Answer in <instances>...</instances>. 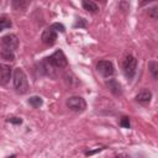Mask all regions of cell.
Instances as JSON below:
<instances>
[{"label": "cell", "mask_w": 158, "mask_h": 158, "mask_svg": "<svg viewBox=\"0 0 158 158\" xmlns=\"http://www.w3.org/2000/svg\"><path fill=\"white\" fill-rule=\"evenodd\" d=\"M149 16H152V19H157V7H152Z\"/></svg>", "instance_id": "44dd1931"}, {"label": "cell", "mask_w": 158, "mask_h": 158, "mask_svg": "<svg viewBox=\"0 0 158 158\" xmlns=\"http://www.w3.org/2000/svg\"><path fill=\"white\" fill-rule=\"evenodd\" d=\"M53 30H56V31H59V32H64L65 31V28H64V26L62 25V23H58V22H56V23H53L52 26H51Z\"/></svg>", "instance_id": "ac0fdd59"}, {"label": "cell", "mask_w": 158, "mask_h": 158, "mask_svg": "<svg viewBox=\"0 0 158 158\" xmlns=\"http://www.w3.org/2000/svg\"><path fill=\"white\" fill-rule=\"evenodd\" d=\"M74 27H86V20L85 19H77V22L74 23Z\"/></svg>", "instance_id": "e0dca14e"}, {"label": "cell", "mask_w": 158, "mask_h": 158, "mask_svg": "<svg viewBox=\"0 0 158 158\" xmlns=\"http://www.w3.org/2000/svg\"><path fill=\"white\" fill-rule=\"evenodd\" d=\"M136 69H137V59L131 54L126 56L122 63V70H123L125 77L127 79H132L136 74Z\"/></svg>", "instance_id": "3957f363"}, {"label": "cell", "mask_w": 158, "mask_h": 158, "mask_svg": "<svg viewBox=\"0 0 158 158\" xmlns=\"http://www.w3.org/2000/svg\"><path fill=\"white\" fill-rule=\"evenodd\" d=\"M148 1H151V0H141V5H143V4L148 2Z\"/></svg>", "instance_id": "7402d4cb"}, {"label": "cell", "mask_w": 158, "mask_h": 158, "mask_svg": "<svg viewBox=\"0 0 158 158\" xmlns=\"http://www.w3.org/2000/svg\"><path fill=\"white\" fill-rule=\"evenodd\" d=\"M41 40H42V42H43L44 44H47V46L54 44V42L57 41V31L53 30L52 27L46 28V30L43 31L42 36H41Z\"/></svg>", "instance_id": "8992f818"}, {"label": "cell", "mask_w": 158, "mask_h": 158, "mask_svg": "<svg viewBox=\"0 0 158 158\" xmlns=\"http://www.w3.org/2000/svg\"><path fill=\"white\" fill-rule=\"evenodd\" d=\"M0 56H1L2 59H5V60H14V58H15L14 51L10 49V48H6V47H2V48H1Z\"/></svg>", "instance_id": "4fadbf2b"}, {"label": "cell", "mask_w": 158, "mask_h": 158, "mask_svg": "<svg viewBox=\"0 0 158 158\" xmlns=\"http://www.w3.org/2000/svg\"><path fill=\"white\" fill-rule=\"evenodd\" d=\"M1 43H2V47H6V48H10L14 51L19 46V40H17L16 35L10 33V35H6L1 38Z\"/></svg>", "instance_id": "52a82bcc"}, {"label": "cell", "mask_w": 158, "mask_h": 158, "mask_svg": "<svg viewBox=\"0 0 158 158\" xmlns=\"http://www.w3.org/2000/svg\"><path fill=\"white\" fill-rule=\"evenodd\" d=\"M28 104H30L32 107H40V106H42L43 100H42L40 96H31V98L28 99Z\"/></svg>", "instance_id": "2e32d148"}, {"label": "cell", "mask_w": 158, "mask_h": 158, "mask_svg": "<svg viewBox=\"0 0 158 158\" xmlns=\"http://www.w3.org/2000/svg\"><path fill=\"white\" fill-rule=\"evenodd\" d=\"M11 78V68L7 64H0V84L5 85Z\"/></svg>", "instance_id": "ba28073f"}, {"label": "cell", "mask_w": 158, "mask_h": 158, "mask_svg": "<svg viewBox=\"0 0 158 158\" xmlns=\"http://www.w3.org/2000/svg\"><path fill=\"white\" fill-rule=\"evenodd\" d=\"M148 69H149L153 79H157L158 78V63L156 60H151L148 63Z\"/></svg>", "instance_id": "5bb4252c"}, {"label": "cell", "mask_w": 158, "mask_h": 158, "mask_svg": "<svg viewBox=\"0 0 158 158\" xmlns=\"http://www.w3.org/2000/svg\"><path fill=\"white\" fill-rule=\"evenodd\" d=\"M12 81H14V88L17 93L20 94H25L28 90V81H27V77L25 74V72L20 68H16L14 70V75H12Z\"/></svg>", "instance_id": "7a4b0ae2"}, {"label": "cell", "mask_w": 158, "mask_h": 158, "mask_svg": "<svg viewBox=\"0 0 158 158\" xmlns=\"http://www.w3.org/2000/svg\"><path fill=\"white\" fill-rule=\"evenodd\" d=\"M151 99H152V93H151L149 90H142V91H139V93L136 95V101L142 102V104L149 102Z\"/></svg>", "instance_id": "8fae6325"}, {"label": "cell", "mask_w": 158, "mask_h": 158, "mask_svg": "<svg viewBox=\"0 0 158 158\" xmlns=\"http://www.w3.org/2000/svg\"><path fill=\"white\" fill-rule=\"evenodd\" d=\"M120 125L122 126V127H125V128H130V118L128 117H122L121 118V121H120Z\"/></svg>", "instance_id": "d6986e66"}, {"label": "cell", "mask_w": 158, "mask_h": 158, "mask_svg": "<svg viewBox=\"0 0 158 158\" xmlns=\"http://www.w3.org/2000/svg\"><path fill=\"white\" fill-rule=\"evenodd\" d=\"M99 1H101V2H105V1H106V0H99Z\"/></svg>", "instance_id": "603a6c76"}, {"label": "cell", "mask_w": 158, "mask_h": 158, "mask_svg": "<svg viewBox=\"0 0 158 158\" xmlns=\"http://www.w3.org/2000/svg\"><path fill=\"white\" fill-rule=\"evenodd\" d=\"M67 64H68V60H67V57L62 49L56 51L53 54H51L49 57L44 58L41 62V67H42L43 73L47 75H51V77H54L53 70L64 68V67H67Z\"/></svg>", "instance_id": "6da1fadb"}, {"label": "cell", "mask_w": 158, "mask_h": 158, "mask_svg": "<svg viewBox=\"0 0 158 158\" xmlns=\"http://www.w3.org/2000/svg\"><path fill=\"white\" fill-rule=\"evenodd\" d=\"M12 26V22L6 16H0V31H4L6 28H10Z\"/></svg>", "instance_id": "9a60e30c"}, {"label": "cell", "mask_w": 158, "mask_h": 158, "mask_svg": "<svg viewBox=\"0 0 158 158\" xmlns=\"http://www.w3.org/2000/svg\"><path fill=\"white\" fill-rule=\"evenodd\" d=\"M106 86L110 89V91L115 95H121L122 94V90H121V85L117 80L115 79H109L106 80Z\"/></svg>", "instance_id": "9c48e42d"}, {"label": "cell", "mask_w": 158, "mask_h": 158, "mask_svg": "<svg viewBox=\"0 0 158 158\" xmlns=\"http://www.w3.org/2000/svg\"><path fill=\"white\" fill-rule=\"evenodd\" d=\"M7 121L11 122V123H16V125H21L22 123V120L20 117H9Z\"/></svg>", "instance_id": "ffe728a7"}, {"label": "cell", "mask_w": 158, "mask_h": 158, "mask_svg": "<svg viewBox=\"0 0 158 158\" xmlns=\"http://www.w3.org/2000/svg\"><path fill=\"white\" fill-rule=\"evenodd\" d=\"M96 70L105 78H109L114 74V64L110 60H99L96 64Z\"/></svg>", "instance_id": "5b68a950"}, {"label": "cell", "mask_w": 158, "mask_h": 158, "mask_svg": "<svg viewBox=\"0 0 158 158\" xmlns=\"http://www.w3.org/2000/svg\"><path fill=\"white\" fill-rule=\"evenodd\" d=\"M31 0H11V5L15 10L20 11V10H26L27 6L30 5Z\"/></svg>", "instance_id": "7c38bea8"}, {"label": "cell", "mask_w": 158, "mask_h": 158, "mask_svg": "<svg viewBox=\"0 0 158 158\" xmlns=\"http://www.w3.org/2000/svg\"><path fill=\"white\" fill-rule=\"evenodd\" d=\"M67 106L74 112H83L86 109V102L80 96H70L67 99Z\"/></svg>", "instance_id": "277c9868"}, {"label": "cell", "mask_w": 158, "mask_h": 158, "mask_svg": "<svg viewBox=\"0 0 158 158\" xmlns=\"http://www.w3.org/2000/svg\"><path fill=\"white\" fill-rule=\"evenodd\" d=\"M81 6L85 11L91 12V14H95L99 11V6L93 0H81Z\"/></svg>", "instance_id": "30bf717a"}]
</instances>
